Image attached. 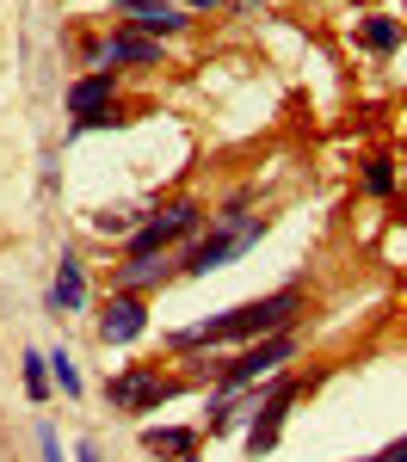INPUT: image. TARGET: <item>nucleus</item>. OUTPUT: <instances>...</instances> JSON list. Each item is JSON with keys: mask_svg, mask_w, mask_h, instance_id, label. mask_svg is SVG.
<instances>
[{"mask_svg": "<svg viewBox=\"0 0 407 462\" xmlns=\"http://www.w3.org/2000/svg\"><path fill=\"white\" fill-rule=\"evenodd\" d=\"M50 376L62 383V394H80V370H74L69 352H50Z\"/></svg>", "mask_w": 407, "mask_h": 462, "instance_id": "18", "label": "nucleus"}, {"mask_svg": "<svg viewBox=\"0 0 407 462\" xmlns=\"http://www.w3.org/2000/svg\"><path fill=\"white\" fill-rule=\"evenodd\" d=\"M180 462H198V457H180Z\"/></svg>", "mask_w": 407, "mask_h": 462, "instance_id": "23", "label": "nucleus"}, {"mask_svg": "<svg viewBox=\"0 0 407 462\" xmlns=\"http://www.w3.org/2000/svg\"><path fill=\"white\" fill-rule=\"evenodd\" d=\"M154 278H167L161 253H154V259H124V265L111 272V296H136V290H143V284H154Z\"/></svg>", "mask_w": 407, "mask_h": 462, "instance_id": "14", "label": "nucleus"}, {"mask_svg": "<svg viewBox=\"0 0 407 462\" xmlns=\"http://www.w3.org/2000/svg\"><path fill=\"white\" fill-rule=\"evenodd\" d=\"M376 462H407V438H402V444H389V450H383Z\"/></svg>", "mask_w": 407, "mask_h": 462, "instance_id": "20", "label": "nucleus"}, {"mask_svg": "<svg viewBox=\"0 0 407 462\" xmlns=\"http://www.w3.org/2000/svg\"><path fill=\"white\" fill-rule=\"evenodd\" d=\"M37 450H43V462H62V444H56L50 426H37Z\"/></svg>", "mask_w": 407, "mask_h": 462, "instance_id": "19", "label": "nucleus"}, {"mask_svg": "<svg viewBox=\"0 0 407 462\" xmlns=\"http://www.w3.org/2000/svg\"><path fill=\"white\" fill-rule=\"evenodd\" d=\"M358 43H365L370 56L402 50V19H389V13H365V19H358Z\"/></svg>", "mask_w": 407, "mask_h": 462, "instance_id": "13", "label": "nucleus"}, {"mask_svg": "<svg viewBox=\"0 0 407 462\" xmlns=\"http://www.w3.org/2000/svg\"><path fill=\"white\" fill-rule=\"evenodd\" d=\"M291 357H296V333H272V339H254L241 357H210V376H217V389L241 394L259 376H278V364H291Z\"/></svg>", "mask_w": 407, "mask_h": 462, "instance_id": "4", "label": "nucleus"}, {"mask_svg": "<svg viewBox=\"0 0 407 462\" xmlns=\"http://www.w3.org/2000/svg\"><path fill=\"white\" fill-rule=\"evenodd\" d=\"M143 327H148L143 296H111L106 315H99V339L106 346H130V339H143Z\"/></svg>", "mask_w": 407, "mask_h": 462, "instance_id": "9", "label": "nucleus"}, {"mask_svg": "<svg viewBox=\"0 0 407 462\" xmlns=\"http://www.w3.org/2000/svg\"><path fill=\"white\" fill-rule=\"evenodd\" d=\"M117 62H136V69H154L161 62V43L154 37H143V32H111L99 50H93V69H117Z\"/></svg>", "mask_w": 407, "mask_h": 462, "instance_id": "8", "label": "nucleus"}, {"mask_svg": "<svg viewBox=\"0 0 407 462\" xmlns=\"http://www.w3.org/2000/svg\"><path fill=\"white\" fill-rule=\"evenodd\" d=\"M259 235H265V216H254L241 198H235L228 210L210 216V235L185 253L180 272H191V278H210V272H222V265H228V259H241L247 247H259Z\"/></svg>", "mask_w": 407, "mask_h": 462, "instance_id": "2", "label": "nucleus"}, {"mask_svg": "<svg viewBox=\"0 0 407 462\" xmlns=\"http://www.w3.org/2000/svg\"><path fill=\"white\" fill-rule=\"evenodd\" d=\"M302 315V290L284 284V290H272V296H254V302H241V309H228V315L217 320H198V327H185L180 339V352H198V346H254V339H272V333H291V320Z\"/></svg>", "mask_w": 407, "mask_h": 462, "instance_id": "1", "label": "nucleus"}, {"mask_svg": "<svg viewBox=\"0 0 407 462\" xmlns=\"http://www.w3.org/2000/svg\"><path fill=\"white\" fill-rule=\"evenodd\" d=\"M365 191L370 198H389V191H395V161H383V154L365 161Z\"/></svg>", "mask_w": 407, "mask_h": 462, "instance_id": "16", "label": "nucleus"}, {"mask_svg": "<svg viewBox=\"0 0 407 462\" xmlns=\"http://www.w3.org/2000/svg\"><path fill=\"white\" fill-rule=\"evenodd\" d=\"M117 13L130 19V32H143V37H173L191 25L185 6H173V0H117Z\"/></svg>", "mask_w": 407, "mask_h": 462, "instance_id": "7", "label": "nucleus"}, {"mask_svg": "<svg viewBox=\"0 0 407 462\" xmlns=\"http://www.w3.org/2000/svg\"><path fill=\"white\" fill-rule=\"evenodd\" d=\"M198 222H204V204H198V198H180V204H167V210L154 216V222H143V228L130 235V259H154V253H167L173 241L198 235Z\"/></svg>", "mask_w": 407, "mask_h": 462, "instance_id": "5", "label": "nucleus"}, {"mask_svg": "<svg viewBox=\"0 0 407 462\" xmlns=\"http://www.w3.org/2000/svg\"><path fill=\"white\" fill-rule=\"evenodd\" d=\"M50 302H56V315H74V309L87 302V272H80V259H74V253H62V265H56Z\"/></svg>", "mask_w": 407, "mask_h": 462, "instance_id": "11", "label": "nucleus"}, {"mask_svg": "<svg viewBox=\"0 0 407 462\" xmlns=\"http://www.w3.org/2000/svg\"><path fill=\"white\" fill-rule=\"evenodd\" d=\"M143 216H161L154 210V204H111V210H93V228H99V235H136V228H143Z\"/></svg>", "mask_w": 407, "mask_h": 462, "instance_id": "15", "label": "nucleus"}, {"mask_svg": "<svg viewBox=\"0 0 407 462\" xmlns=\"http://www.w3.org/2000/svg\"><path fill=\"white\" fill-rule=\"evenodd\" d=\"M143 450H148V457H173V462L198 457V431H191V426H148L143 431Z\"/></svg>", "mask_w": 407, "mask_h": 462, "instance_id": "12", "label": "nucleus"}, {"mask_svg": "<svg viewBox=\"0 0 407 462\" xmlns=\"http://www.w3.org/2000/svg\"><path fill=\"white\" fill-rule=\"evenodd\" d=\"M111 87H117V80H111L106 69H93V74H87V80H80V87H69V111H74V130H87V124H99V117H106V111H111Z\"/></svg>", "mask_w": 407, "mask_h": 462, "instance_id": "10", "label": "nucleus"}, {"mask_svg": "<svg viewBox=\"0 0 407 462\" xmlns=\"http://www.w3.org/2000/svg\"><path fill=\"white\" fill-rule=\"evenodd\" d=\"M358 462H376V457H358Z\"/></svg>", "mask_w": 407, "mask_h": 462, "instance_id": "24", "label": "nucleus"}, {"mask_svg": "<svg viewBox=\"0 0 407 462\" xmlns=\"http://www.w3.org/2000/svg\"><path fill=\"white\" fill-rule=\"evenodd\" d=\"M74 462H99V450H93V444H80V450H74Z\"/></svg>", "mask_w": 407, "mask_h": 462, "instance_id": "22", "label": "nucleus"}, {"mask_svg": "<svg viewBox=\"0 0 407 462\" xmlns=\"http://www.w3.org/2000/svg\"><path fill=\"white\" fill-rule=\"evenodd\" d=\"M173 6H185V13H210L217 0H173Z\"/></svg>", "mask_w": 407, "mask_h": 462, "instance_id": "21", "label": "nucleus"}, {"mask_svg": "<svg viewBox=\"0 0 407 462\" xmlns=\"http://www.w3.org/2000/svg\"><path fill=\"white\" fill-rule=\"evenodd\" d=\"M25 394H32V401L50 394V357L43 352H25Z\"/></svg>", "mask_w": 407, "mask_h": 462, "instance_id": "17", "label": "nucleus"}, {"mask_svg": "<svg viewBox=\"0 0 407 462\" xmlns=\"http://www.w3.org/2000/svg\"><path fill=\"white\" fill-rule=\"evenodd\" d=\"M296 394H302V383H296V376H272L259 394H241V401L228 407L222 431L235 426V420H247V457H265V450L278 444V431H284V413H291Z\"/></svg>", "mask_w": 407, "mask_h": 462, "instance_id": "3", "label": "nucleus"}, {"mask_svg": "<svg viewBox=\"0 0 407 462\" xmlns=\"http://www.w3.org/2000/svg\"><path fill=\"white\" fill-rule=\"evenodd\" d=\"M106 394H111V407H117V413H148V407L173 401L180 383H173V376H161L154 364H130V370H117V376L106 383Z\"/></svg>", "mask_w": 407, "mask_h": 462, "instance_id": "6", "label": "nucleus"}]
</instances>
